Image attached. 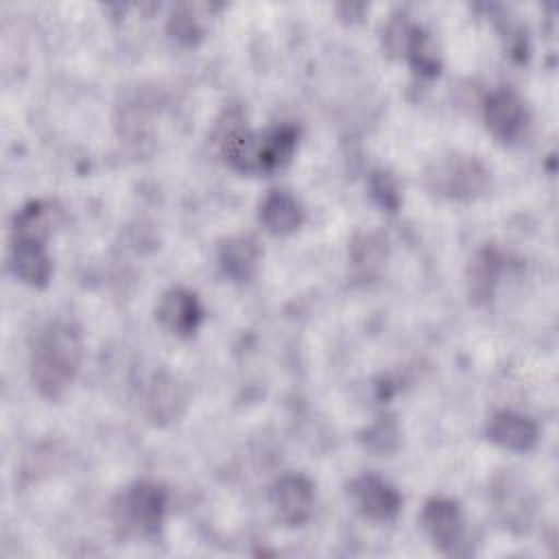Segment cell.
I'll return each mask as SVG.
<instances>
[{"mask_svg":"<svg viewBox=\"0 0 559 559\" xmlns=\"http://www.w3.org/2000/svg\"><path fill=\"white\" fill-rule=\"evenodd\" d=\"M83 358V332L70 319L44 323L28 352V376L44 400H59L79 376Z\"/></svg>","mask_w":559,"mask_h":559,"instance_id":"6da1fadb","label":"cell"},{"mask_svg":"<svg viewBox=\"0 0 559 559\" xmlns=\"http://www.w3.org/2000/svg\"><path fill=\"white\" fill-rule=\"evenodd\" d=\"M299 140L295 124H277L264 131L247 127L229 129L221 140L225 162L242 175H271L290 164Z\"/></svg>","mask_w":559,"mask_h":559,"instance_id":"7a4b0ae2","label":"cell"},{"mask_svg":"<svg viewBox=\"0 0 559 559\" xmlns=\"http://www.w3.org/2000/svg\"><path fill=\"white\" fill-rule=\"evenodd\" d=\"M168 493L153 480H135L111 500V522L122 537H157L166 520Z\"/></svg>","mask_w":559,"mask_h":559,"instance_id":"3957f363","label":"cell"},{"mask_svg":"<svg viewBox=\"0 0 559 559\" xmlns=\"http://www.w3.org/2000/svg\"><path fill=\"white\" fill-rule=\"evenodd\" d=\"M426 188L450 201H474L489 188V170L474 155H445L424 175Z\"/></svg>","mask_w":559,"mask_h":559,"instance_id":"277c9868","label":"cell"},{"mask_svg":"<svg viewBox=\"0 0 559 559\" xmlns=\"http://www.w3.org/2000/svg\"><path fill=\"white\" fill-rule=\"evenodd\" d=\"M275 518L286 526H304L314 511V485L304 474H284L269 489Z\"/></svg>","mask_w":559,"mask_h":559,"instance_id":"5b68a950","label":"cell"},{"mask_svg":"<svg viewBox=\"0 0 559 559\" xmlns=\"http://www.w3.org/2000/svg\"><path fill=\"white\" fill-rule=\"evenodd\" d=\"M421 526L439 552H459L465 537V515L459 502L450 498H430L421 511Z\"/></svg>","mask_w":559,"mask_h":559,"instance_id":"8992f818","label":"cell"},{"mask_svg":"<svg viewBox=\"0 0 559 559\" xmlns=\"http://www.w3.org/2000/svg\"><path fill=\"white\" fill-rule=\"evenodd\" d=\"M347 493L358 513L371 522H391L402 509V496L397 489L376 474H360L354 478L347 485Z\"/></svg>","mask_w":559,"mask_h":559,"instance_id":"52a82bcc","label":"cell"},{"mask_svg":"<svg viewBox=\"0 0 559 559\" xmlns=\"http://www.w3.org/2000/svg\"><path fill=\"white\" fill-rule=\"evenodd\" d=\"M485 124L498 142L511 144L526 131L528 109L515 92L496 90L485 100Z\"/></svg>","mask_w":559,"mask_h":559,"instance_id":"ba28073f","label":"cell"},{"mask_svg":"<svg viewBox=\"0 0 559 559\" xmlns=\"http://www.w3.org/2000/svg\"><path fill=\"white\" fill-rule=\"evenodd\" d=\"M155 319L168 334L179 338H190L203 321V308L199 297L192 290L183 286H175L159 297L155 308Z\"/></svg>","mask_w":559,"mask_h":559,"instance_id":"9c48e42d","label":"cell"},{"mask_svg":"<svg viewBox=\"0 0 559 559\" xmlns=\"http://www.w3.org/2000/svg\"><path fill=\"white\" fill-rule=\"evenodd\" d=\"M7 266L20 282L33 288L48 286L52 277V260L46 251V242L41 240L11 238Z\"/></svg>","mask_w":559,"mask_h":559,"instance_id":"30bf717a","label":"cell"},{"mask_svg":"<svg viewBox=\"0 0 559 559\" xmlns=\"http://www.w3.org/2000/svg\"><path fill=\"white\" fill-rule=\"evenodd\" d=\"M188 404V389L170 373H155L144 393V411L153 424L177 419Z\"/></svg>","mask_w":559,"mask_h":559,"instance_id":"8fae6325","label":"cell"},{"mask_svg":"<svg viewBox=\"0 0 559 559\" xmlns=\"http://www.w3.org/2000/svg\"><path fill=\"white\" fill-rule=\"evenodd\" d=\"M487 439L511 452H528L539 439L537 424L515 411H496L485 430Z\"/></svg>","mask_w":559,"mask_h":559,"instance_id":"7c38bea8","label":"cell"},{"mask_svg":"<svg viewBox=\"0 0 559 559\" xmlns=\"http://www.w3.org/2000/svg\"><path fill=\"white\" fill-rule=\"evenodd\" d=\"M260 255H262V249L251 234L231 236L218 249L221 269L236 284L251 282L255 277Z\"/></svg>","mask_w":559,"mask_h":559,"instance_id":"4fadbf2b","label":"cell"},{"mask_svg":"<svg viewBox=\"0 0 559 559\" xmlns=\"http://www.w3.org/2000/svg\"><path fill=\"white\" fill-rule=\"evenodd\" d=\"M258 218L269 234L288 236L301 227L304 207L290 192L271 190L260 203Z\"/></svg>","mask_w":559,"mask_h":559,"instance_id":"5bb4252c","label":"cell"},{"mask_svg":"<svg viewBox=\"0 0 559 559\" xmlns=\"http://www.w3.org/2000/svg\"><path fill=\"white\" fill-rule=\"evenodd\" d=\"M504 258L496 247H483L474 253L467 266V295L474 304H487L500 282Z\"/></svg>","mask_w":559,"mask_h":559,"instance_id":"9a60e30c","label":"cell"},{"mask_svg":"<svg viewBox=\"0 0 559 559\" xmlns=\"http://www.w3.org/2000/svg\"><path fill=\"white\" fill-rule=\"evenodd\" d=\"M404 59H408V63L424 76H437L439 74V59H437V52L432 48V41H430L428 33L417 24L413 26Z\"/></svg>","mask_w":559,"mask_h":559,"instance_id":"2e32d148","label":"cell"},{"mask_svg":"<svg viewBox=\"0 0 559 559\" xmlns=\"http://www.w3.org/2000/svg\"><path fill=\"white\" fill-rule=\"evenodd\" d=\"M168 33L186 46H194L203 37V28L188 7H179L173 11V15L168 17Z\"/></svg>","mask_w":559,"mask_h":559,"instance_id":"e0dca14e","label":"cell"},{"mask_svg":"<svg viewBox=\"0 0 559 559\" xmlns=\"http://www.w3.org/2000/svg\"><path fill=\"white\" fill-rule=\"evenodd\" d=\"M369 190H371V197L376 199V203L380 207H384L386 212H397V207L402 203V197H400L397 181L393 179L391 173L373 170L371 177H369Z\"/></svg>","mask_w":559,"mask_h":559,"instance_id":"ac0fdd59","label":"cell"},{"mask_svg":"<svg viewBox=\"0 0 559 559\" xmlns=\"http://www.w3.org/2000/svg\"><path fill=\"white\" fill-rule=\"evenodd\" d=\"M413 22L406 20V15H393V20L386 24L382 33V44L391 57L402 59L406 55V46L413 33Z\"/></svg>","mask_w":559,"mask_h":559,"instance_id":"d6986e66","label":"cell"},{"mask_svg":"<svg viewBox=\"0 0 559 559\" xmlns=\"http://www.w3.org/2000/svg\"><path fill=\"white\" fill-rule=\"evenodd\" d=\"M397 424L393 417H382L367 430L365 443L376 452H391L397 445Z\"/></svg>","mask_w":559,"mask_h":559,"instance_id":"ffe728a7","label":"cell"}]
</instances>
